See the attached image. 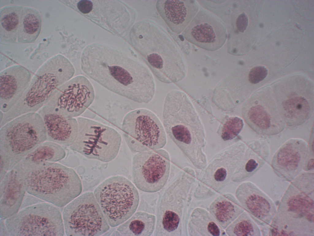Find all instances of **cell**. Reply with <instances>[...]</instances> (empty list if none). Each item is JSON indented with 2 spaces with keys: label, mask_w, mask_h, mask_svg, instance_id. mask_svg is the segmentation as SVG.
<instances>
[{
  "label": "cell",
  "mask_w": 314,
  "mask_h": 236,
  "mask_svg": "<svg viewBox=\"0 0 314 236\" xmlns=\"http://www.w3.org/2000/svg\"><path fill=\"white\" fill-rule=\"evenodd\" d=\"M293 180L272 221L270 235H314V175L304 172Z\"/></svg>",
  "instance_id": "cell-3"
},
{
  "label": "cell",
  "mask_w": 314,
  "mask_h": 236,
  "mask_svg": "<svg viewBox=\"0 0 314 236\" xmlns=\"http://www.w3.org/2000/svg\"><path fill=\"white\" fill-rule=\"evenodd\" d=\"M62 217L65 232L68 236H98L109 229L92 192L78 196L66 205Z\"/></svg>",
  "instance_id": "cell-13"
},
{
  "label": "cell",
  "mask_w": 314,
  "mask_h": 236,
  "mask_svg": "<svg viewBox=\"0 0 314 236\" xmlns=\"http://www.w3.org/2000/svg\"><path fill=\"white\" fill-rule=\"evenodd\" d=\"M236 27L241 32H243L246 29L248 24V19L244 13L239 15L236 20Z\"/></svg>",
  "instance_id": "cell-33"
},
{
  "label": "cell",
  "mask_w": 314,
  "mask_h": 236,
  "mask_svg": "<svg viewBox=\"0 0 314 236\" xmlns=\"http://www.w3.org/2000/svg\"><path fill=\"white\" fill-rule=\"evenodd\" d=\"M182 35L191 43L211 51L221 48L227 36L226 29L221 21L203 10L197 12Z\"/></svg>",
  "instance_id": "cell-18"
},
{
  "label": "cell",
  "mask_w": 314,
  "mask_h": 236,
  "mask_svg": "<svg viewBox=\"0 0 314 236\" xmlns=\"http://www.w3.org/2000/svg\"><path fill=\"white\" fill-rule=\"evenodd\" d=\"M75 73L70 61L61 54L46 61L32 76L23 95L9 111L3 113L1 127L25 114L36 112L52 98L59 88L71 79Z\"/></svg>",
  "instance_id": "cell-5"
},
{
  "label": "cell",
  "mask_w": 314,
  "mask_h": 236,
  "mask_svg": "<svg viewBox=\"0 0 314 236\" xmlns=\"http://www.w3.org/2000/svg\"><path fill=\"white\" fill-rule=\"evenodd\" d=\"M17 164L26 192L57 207L65 206L82 191L81 181L71 168L56 162Z\"/></svg>",
  "instance_id": "cell-4"
},
{
  "label": "cell",
  "mask_w": 314,
  "mask_h": 236,
  "mask_svg": "<svg viewBox=\"0 0 314 236\" xmlns=\"http://www.w3.org/2000/svg\"><path fill=\"white\" fill-rule=\"evenodd\" d=\"M81 67L88 77L104 88L134 102L148 104L154 97L152 73L136 56L86 54L82 58Z\"/></svg>",
  "instance_id": "cell-1"
},
{
  "label": "cell",
  "mask_w": 314,
  "mask_h": 236,
  "mask_svg": "<svg viewBox=\"0 0 314 236\" xmlns=\"http://www.w3.org/2000/svg\"><path fill=\"white\" fill-rule=\"evenodd\" d=\"M186 173V169L180 172L160 197L158 205L155 236L180 235Z\"/></svg>",
  "instance_id": "cell-16"
},
{
  "label": "cell",
  "mask_w": 314,
  "mask_h": 236,
  "mask_svg": "<svg viewBox=\"0 0 314 236\" xmlns=\"http://www.w3.org/2000/svg\"><path fill=\"white\" fill-rule=\"evenodd\" d=\"M77 138L70 146L72 150L86 158L108 162L118 154L122 141L114 128L96 121L79 117L77 119Z\"/></svg>",
  "instance_id": "cell-10"
},
{
  "label": "cell",
  "mask_w": 314,
  "mask_h": 236,
  "mask_svg": "<svg viewBox=\"0 0 314 236\" xmlns=\"http://www.w3.org/2000/svg\"><path fill=\"white\" fill-rule=\"evenodd\" d=\"M166 32L154 22L143 20L134 26L130 37L156 78L163 83H174L183 79L186 68L178 46Z\"/></svg>",
  "instance_id": "cell-2"
},
{
  "label": "cell",
  "mask_w": 314,
  "mask_h": 236,
  "mask_svg": "<svg viewBox=\"0 0 314 236\" xmlns=\"http://www.w3.org/2000/svg\"><path fill=\"white\" fill-rule=\"evenodd\" d=\"M77 7L79 10L82 13H89L92 10L93 4L90 0H81L77 4Z\"/></svg>",
  "instance_id": "cell-34"
},
{
  "label": "cell",
  "mask_w": 314,
  "mask_h": 236,
  "mask_svg": "<svg viewBox=\"0 0 314 236\" xmlns=\"http://www.w3.org/2000/svg\"><path fill=\"white\" fill-rule=\"evenodd\" d=\"M23 7L5 6L0 11V39L7 43H17Z\"/></svg>",
  "instance_id": "cell-25"
},
{
  "label": "cell",
  "mask_w": 314,
  "mask_h": 236,
  "mask_svg": "<svg viewBox=\"0 0 314 236\" xmlns=\"http://www.w3.org/2000/svg\"><path fill=\"white\" fill-rule=\"evenodd\" d=\"M117 228L118 235L150 236L153 233L156 222L154 215L138 211Z\"/></svg>",
  "instance_id": "cell-26"
},
{
  "label": "cell",
  "mask_w": 314,
  "mask_h": 236,
  "mask_svg": "<svg viewBox=\"0 0 314 236\" xmlns=\"http://www.w3.org/2000/svg\"><path fill=\"white\" fill-rule=\"evenodd\" d=\"M243 125V120L240 118L233 116L228 118L222 126L221 137L225 141L232 139L240 132Z\"/></svg>",
  "instance_id": "cell-29"
},
{
  "label": "cell",
  "mask_w": 314,
  "mask_h": 236,
  "mask_svg": "<svg viewBox=\"0 0 314 236\" xmlns=\"http://www.w3.org/2000/svg\"><path fill=\"white\" fill-rule=\"evenodd\" d=\"M121 129L126 143L133 153L162 149L167 143L163 126L151 111L140 108L124 117Z\"/></svg>",
  "instance_id": "cell-12"
},
{
  "label": "cell",
  "mask_w": 314,
  "mask_h": 236,
  "mask_svg": "<svg viewBox=\"0 0 314 236\" xmlns=\"http://www.w3.org/2000/svg\"><path fill=\"white\" fill-rule=\"evenodd\" d=\"M33 76L30 71L21 65H15L0 73V109L9 111L21 98Z\"/></svg>",
  "instance_id": "cell-20"
},
{
  "label": "cell",
  "mask_w": 314,
  "mask_h": 236,
  "mask_svg": "<svg viewBox=\"0 0 314 236\" xmlns=\"http://www.w3.org/2000/svg\"><path fill=\"white\" fill-rule=\"evenodd\" d=\"M243 117L258 134L272 136L279 134L285 127L273 91L269 87L260 89L246 102Z\"/></svg>",
  "instance_id": "cell-14"
},
{
  "label": "cell",
  "mask_w": 314,
  "mask_h": 236,
  "mask_svg": "<svg viewBox=\"0 0 314 236\" xmlns=\"http://www.w3.org/2000/svg\"><path fill=\"white\" fill-rule=\"evenodd\" d=\"M42 18L40 13L33 7L23 8L17 43L34 42L41 31Z\"/></svg>",
  "instance_id": "cell-27"
},
{
  "label": "cell",
  "mask_w": 314,
  "mask_h": 236,
  "mask_svg": "<svg viewBox=\"0 0 314 236\" xmlns=\"http://www.w3.org/2000/svg\"><path fill=\"white\" fill-rule=\"evenodd\" d=\"M94 194L109 225H120L135 213L140 197L135 186L121 176L109 177L94 190Z\"/></svg>",
  "instance_id": "cell-8"
},
{
  "label": "cell",
  "mask_w": 314,
  "mask_h": 236,
  "mask_svg": "<svg viewBox=\"0 0 314 236\" xmlns=\"http://www.w3.org/2000/svg\"><path fill=\"white\" fill-rule=\"evenodd\" d=\"M207 230L209 233L213 236H218L220 234L219 228L213 222H211L209 223L207 226Z\"/></svg>",
  "instance_id": "cell-36"
},
{
  "label": "cell",
  "mask_w": 314,
  "mask_h": 236,
  "mask_svg": "<svg viewBox=\"0 0 314 236\" xmlns=\"http://www.w3.org/2000/svg\"><path fill=\"white\" fill-rule=\"evenodd\" d=\"M156 7L169 28L177 34L184 30L199 9L193 0H159Z\"/></svg>",
  "instance_id": "cell-23"
},
{
  "label": "cell",
  "mask_w": 314,
  "mask_h": 236,
  "mask_svg": "<svg viewBox=\"0 0 314 236\" xmlns=\"http://www.w3.org/2000/svg\"><path fill=\"white\" fill-rule=\"evenodd\" d=\"M170 158L168 152L160 149L136 153L132 162V177L136 186L144 192L159 191L169 175Z\"/></svg>",
  "instance_id": "cell-15"
},
{
  "label": "cell",
  "mask_w": 314,
  "mask_h": 236,
  "mask_svg": "<svg viewBox=\"0 0 314 236\" xmlns=\"http://www.w3.org/2000/svg\"><path fill=\"white\" fill-rule=\"evenodd\" d=\"M94 98V90L91 83L86 77L79 75L59 87L46 105L53 107L63 115L74 118L83 113Z\"/></svg>",
  "instance_id": "cell-17"
},
{
  "label": "cell",
  "mask_w": 314,
  "mask_h": 236,
  "mask_svg": "<svg viewBox=\"0 0 314 236\" xmlns=\"http://www.w3.org/2000/svg\"><path fill=\"white\" fill-rule=\"evenodd\" d=\"M308 150V144L304 140H289L274 155L271 163L274 171L285 181H293L304 168Z\"/></svg>",
  "instance_id": "cell-19"
},
{
  "label": "cell",
  "mask_w": 314,
  "mask_h": 236,
  "mask_svg": "<svg viewBox=\"0 0 314 236\" xmlns=\"http://www.w3.org/2000/svg\"><path fill=\"white\" fill-rule=\"evenodd\" d=\"M313 82L300 75L287 76L274 84L273 91L281 115L289 126L300 125L312 115Z\"/></svg>",
  "instance_id": "cell-7"
},
{
  "label": "cell",
  "mask_w": 314,
  "mask_h": 236,
  "mask_svg": "<svg viewBox=\"0 0 314 236\" xmlns=\"http://www.w3.org/2000/svg\"><path fill=\"white\" fill-rule=\"evenodd\" d=\"M0 183V217L6 219L19 211L26 191L22 174L17 165Z\"/></svg>",
  "instance_id": "cell-22"
},
{
  "label": "cell",
  "mask_w": 314,
  "mask_h": 236,
  "mask_svg": "<svg viewBox=\"0 0 314 236\" xmlns=\"http://www.w3.org/2000/svg\"><path fill=\"white\" fill-rule=\"evenodd\" d=\"M309 141V149L312 155H314V129L313 128L311 134Z\"/></svg>",
  "instance_id": "cell-39"
},
{
  "label": "cell",
  "mask_w": 314,
  "mask_h": 236,
  "mask_svg": "<svg viewBox=\"0 0 314 236\" xmlns=\"http://www.w3.org/2000/svg\"><path fill=\"white\" fill-rule=\"evenodd\" d=\"M43 119L37 112L19 116L0 128V168L9 171L46 141Z\"/></svg>",
  "instance_id": "cell-6"
},
{
  "label": "cell",
  "mask_w": 314,
  "mask_h": 236,
  "mask_svg": "<svg viewBox=\"0 0 314 236\" xmlns=\"http://www.w3.org/2000/svg\"><path fill=\"white\" fill-rule=\"evenodd\" d=\"M5 219L1 218L0 224V236H10L5 223Z\"/></svg>",
  "instance_id": "cell-37"
},
{
  "label": "cell",
  "mask_w": 314,
  "mask_h": 236,
  "mask_svg": "<svg viewBox=\"0 0 314 236\" xmlns=\"http://www.w3.org/2000/svg\"><path fill=\"white\" fill-rule=\"evenodd\" d=\"M314 167V159L312 157L305 162L304 169L307 171L312 172L313 171Z\"/></svg>",
  "instance_id": "cell-38"
},
{
  "label": "cell",
  "mask_w": 314,
  "mask_h": 236,
  "mask_svg": "<svg viewBox=\"0 0 314 236\" xmlns=\"http://www.w3.org/2000/svg\"><path fill=\"white\" fill-rule=\"evenodd\" d=\"M241 192L243 205L255 222L261 226L269 224L277 210L272 200L251 183L243 184Z\"/></svg>",
  "instance_id": "cell-24"
},
{
  "label": "cell",
  "mask_w": 314,
  "mask_h": 236,
  "mask_svg": "<svg viewBox=\"0 0 314 236\" xmlns=\"http://www.w3.org/2000/svg\"><path fill=\"white\" fill-rule=\"evenodd\" d=\"M235 211L234 206L228 201L218 202L214 206V213L215 217L221 222H225L231 219L234 215Z\"/></svg>",
  "instance_id": "cell-31"
},
{
  "label": "cell",
  "mask_w": 314,
  "mask_h": 236,
  "mask_svg": "<svg viewBox=\"0 0 314 236\" xmlns=\"http://www.w3.org/2000/svg\"><path fill=\"white\" fill-rule=\"evenodd\" d=\"M58 207L39 203L22 209L5 219L10 236H63V217Z\"/></svg>",
  "instance_id": "cell-11"
},
{
  "label": "cell",
  "mask_w": 314,
  "mask_h": 236,
  "mask_svg": "<svg viewBox=\"0 0 314 236\" xmlns=\"http://www.w3.org/2000/svg\"><path fill=\"white\" fill-rule=\"evenodd\" d=\"M66 155L65 149L62 146L47 141L40 144L21 161L29 164L56 162L64 159Z\"/></svg>",
  "instance_id": "cell-28"
},
{
  "label": "cell",
  "mask_w": 314,
  "mask_h": 236,
  "mask_svg": "<svg viewBox=\"0 0 314 236\" xmlns=\"http://www.w3.org/2000/svg\"><path fill=\"white\" fill-rule=\"evenodd\" d=\"M42 118L47 136V141L63 146H70L78 135V125L74 118L62 115L53 107L46 105L37 112Z\"/></svg>",
  "instance_id": "cell-21"
},
{
  "label": "cell",
  "mask_w": 314,
  "mask_h": 236,
  "mask_svg": "<svg viewBox=\"0 0 314 236\" xmlns=\"http://www.w3.org/2000/svg\"><path fill=\"white\" fill-rule=\"evenodd\" d=\"M227 175L226 169L223 167H220L215 171L214 175V178L217 181H223L225 179Z\"/></svg>",
  "instance_id": "cell-35"
},
{
  "label": "cell",
  "mask_w": 314,
  "mask_h": 236,
  "mask_svg": "<svg viewBox=\"0 0 314 236\" xmlns=\"http://www.w3.org/2000/svg\"><path fill=\"white\" fill-rule=\"evenodd\" d=\"M245 216L235 226L234 234L237 236H261V231L257 224L247 215Z\"/></svg>",
  "instance_id": "cell-30"
},
{
  "label": "cell",
  "mask_w": 314,
  "mask_h": 236,
  "mask_svg": "<svg viewBox=\"0 0 314 236\" xmlns=\"http://www.w3.org/2000/svg\"><path fill=\"white\" fill-rule=\"evenodd\" d=\"M194 116L192 105L185 93L172 90L167 93L162 114L163 127L168 136L191 161Z\"/></svg>",
  "instance_id": "cell-9"
},
{
  "label": "cell",
  "mask_w": 314,
  "mask_h": 236,
  "mask_svg": "<svg viewBox=\"0 0 314 236\" xmlns=\"http://www.w3.org/2000/svg\"><path fill=\"white\" fill-rule=\"evenodd\" d=\"M267 74L268 70L265 66H256L252 68L250 71L248 80L252 84H257L263 80Z\"/></svg>",
  "instance_id": "cell-32"
}]
</instances>
